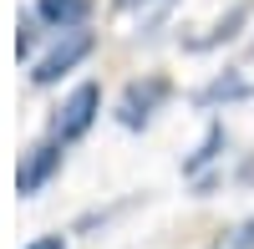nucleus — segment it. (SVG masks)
I'll list each match as a JSON object with an SVG mask.
<instances>
[{
    "instance_id": "obj_10",
    "label": "nucleus",
    "mask_w": 254,
    "mask_h": 249,
    "mask_svg": "<svg viewBox=\"0 0 254 249\" xmlns=\"http://www.w3.org/2000/svg\"><path fill=\"white\" fill-rule=\"evenodd\" d=\"M26 249H66V239H61V234H41V239H31Z\"/></svg>"
},
{
    "instance_id": "obj_9",
    "label": "nucleus",
    "mask_w": 254,
    "mask_h": 249,
    "mask_svg": "<svg viewBox=\"0 0 254 249\" xmlns=\"http://www.w3.org/2000/svg\"><path fill=\"white\" fill-rule=\"evenodd\" d=\"M224 249H254V219H244L234 234H229V244Z\"/></svg>"
},
{
    "instance_id": "obj_5",
    "label": "nucleus",
    "mask_w": 254,
    "mask_h": 249,
    "mask_svg": "<svg viewBox=\"0 0 254 249\" xmlns=\"http://www.w3.org/2000/svg\"><path fill=\"white\" fill-rule=\"evenodd\" d=\"M92 15V0H36V20H46L51 31H76L81 20Z\"/></svg>"
},
{
    "instance_id": "obj_11",
    "label": "nucleus",
    "mask_w": 254,
    "mask_h": 249,
    "mask_svg": "<svg viewBox=\"0 0 254 249\" xmlns=\"http://www.w3.org/2000/svg\"><path fill=\"white\" fill-rule=\"evenodd\" d=\"M117 5H122V10H132V5H147V0H117Z\"/></svg>"
},
{
    "instance_id": "obj_6",
    "label": "nucleus",
    "mask_w": 254,
    "mask_h": 249,
    "mask_svg": "<svg viewBox=\"0 0 254 249\" xmlns=\"http://www.w3.org/2000/svg\"><path fill=\"white\" fill-rule=\"evenodd\" d=\"M219 148H224V122H214V127L203 132V142H198V153L188 158V168H183V173H198V168H208V163L219 158Z\"/></svg>"
},
{
    "instance_id": "obj_7",
    "label": "nucleus",
    "mask_w": 254,
    "mask_h": 249,
    "mask_svg": "<svg viewBox=\"0 0 254 249\" xmlns=\"http://www.w3.org/2000/svg\"><path fill=\"white\" fill-rule=\"evenodd\" d=\"M254 87H249V81H239L234 71H229V76H219V81H208V87H203V102H229V97H249Z\"/></svg>"
},
{
    "instance_id": "obj_8",
    "label": "nucleus",
    "mask_w": 254,
    "mask_h": 249,
    "mask_svg": "<svg viewBox=\"0 0 254 249\" xmlns=\"http://www.w3.org/2000/svg\"><path fill=\"white\" fill-rule=\"evenodd\" d=\"M244 15H249V10H244V5H234V10H229V15L219 20V26H214V31H208V36H198V41H193V46L203 51V46H219V41H229V36H234V26H239V20H244Z\"/></svg>"
},
{
    "instance_id": "obj_4",
    "label": "nucleus",
    "mask_w": 254,
    "mask_h": 249,
    "mask_svg": "<svg viewBox=\"0 0 254 249\" xmlns=\"http://www.w3.org/2000/svg\"><path fill=\"white\" fill-rule=\"evenodd\" d=\"M163 97H168V81L163 76L132 81V87L122 92V102H117V122H122V127H142V122H153V112L163 107Z\"/></svg>"
},
{
    "instance_id": "obj_2",
    "label": "nucleus",
    "mask_w": 254,
    "mask_h": 249,
    "mask_svg": "<svg viewBox=\"0 0 254 249\" xmlns=\"http://www.w3.org/2000/svg\"><path fill=\"white\" fill-rule=\"evenodd\" d=\"M87 56H92V36H87V31H66V36H61L46 56L36 61L31 81H36V87H51V81H61V76L76 66V61H87Z\"/></svg>"
},
{
    "instance_id": "obj_3",
    "label": "nucleus",
    "mask_w": 254,
    "mask_h": 249,
    "mask_svg": "<svg viewBox=\"0 0 254 249\" xmlns=\"http://www.w3.org/2000/svg\"><path fill=\"white\" fill-rule=\"evenodd\" d=\"M61 148H66V142H36V148L20 158V168H15V193L20 198H31V193H41L51 183V173L61 168Z\"/></svg>"
},
{
    "instance_id": "obj_1",
    "label": "nucleus",
    "mask_w": 254,
    "mask_h": 249,
    "mask_svg": "<svg viewBox=\"0 0 254 249\" xmlns=\"http://www.w3.org/2000/svg\"><path fill=\"white\" fill-rule=\"evenodd\" d=\"M97 112H102V87L97 81H76L66 92V102H61V112H56V142H76L97 122Z\"/></svg>"
}]
</instances>
